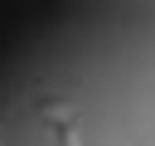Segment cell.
<instances>
[{
  "instance_id": "cell-1",
  "label": "cell",
  "mask_w": 155,
  "mask_h": 146,
  "mask_svg": "<svg viewBox=\"0 0 155 146\" xmlns=\"http://www.w3.org/2000/svg\"><path fill=\"white\" fill-rule=\"evenodd\" d=\"M39 117L53 127L58 146H78V131H73V122H78V107H73V102H63V97H44V102H39Z\"/></svg>"
}]
</instances>
